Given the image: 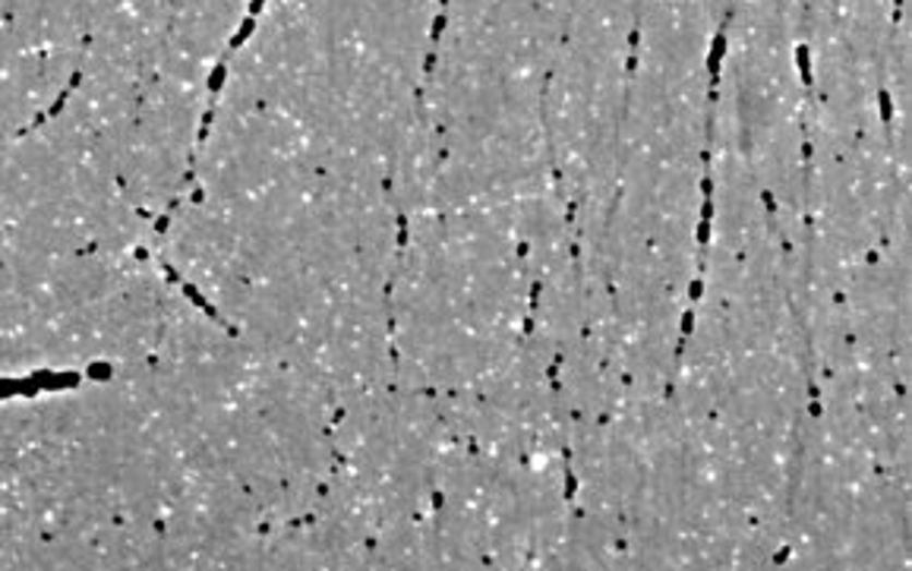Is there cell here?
<instances>
[{
	"instance_id": "cell-1",
	"label": "cell",
	"mask_w": 912,
	"mask_h": 571,
	"mask_svg": "<svg viewBox=\"0 0 912 571\" xmlns=\"http://www.w3.org/2000/svg\"><path fill=\"white\" fill-rule=\"evenodd\" d=\"M177 451L146 361L0 401V569H165Z\"/></svg>"
}]
</instances>
